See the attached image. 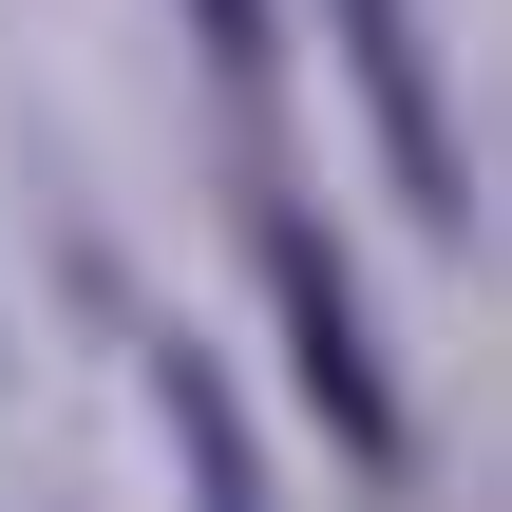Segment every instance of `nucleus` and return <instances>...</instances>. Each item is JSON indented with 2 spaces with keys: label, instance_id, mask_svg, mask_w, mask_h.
Listing matches in <instances>:
<instances>
[{
  "label": "nucleus",
  "instance_id": "obj_1",
  "mask_svg": "<svg viewBox=\"0 0 512 512\" xmlns=\"http://www.w3.org/2000/svg\"><path fill=\"white\" fill-rule=\"evenodd\" d=\"M247 266H266V323H285V380H304V418H323V456L361 475V494H399L418 475V418H399V380H380V323H361V285H342V247H323V209H247Z\"/></svg>",
  "mask_w": 512,
  "mask_h": 512
},
{
  "label": "nucleus",
  "instance_id": "obj_2",
  "mask_svg": "<svg viewBox=\"0 0 512 512\" xmlns=\"http://www.w3.org/2000/svg\"><path fill=\"white\" fill-rule=\"evenodd\" d=\"M342 57H361V114L418 190V228H475V171H456V114H437V57H418V0H342Z\"/></svg>",
  "mask_w": 512,
  "mask_h": 512
},
{
  "label": "nucleus",
  "instance_id": "obj_3",
  "mask_svg": "<svg viewBox=\"0 0 512 512\" xmlns=\"http://www.w3.org/2000/svg\"><path fill=\"white\" fill-rule=\"evenodd\" d=\"M152 418H171V456H190V494H209V512L266 494V437L228 418V361H209V342H171V323H152Z\"/></svg>",
  "mask_w": 512,
  "mask_h": 512
},
{
  "label": "nucleus",
  "instance_id": "obj_4",
  "mask_svg": "<svg viewBox=\"0 0 512 512\" xmlns=\"http://www.w3.org/2000/svg\"><path fill=\"white\" fill-rule=\"evenodd\" d=\"M190 38H209L228 76H266V57H285V38H266V0H190Z\"/></svg>",
  "mask_w": 512,
  "mask_h": 512
}]
</instances>
